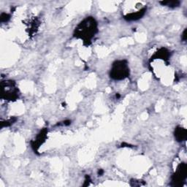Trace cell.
<instances>
[{"mask_svg":"<svg viewBox=\"0 0 187 187\" xmlns=\"http://www.w3.org/2000/svg\"><path fill=\"white\" fill-rule=\"evenodd\" d=\"M10 18V15H8L7 13H2L1 14V22L2 23L7 22V21H9Z\"/></svg>","mask_w":187,"mask_h":187,"instance_id":"6","label":"cell"},{"mask_svg":"<svg viewBox=\"0 0 187 187\" xmlns=\"http://www.w3.org/2000/svg\"><path fill=\"white\" fill-rule=\"evenodd\" d=\"M160 3L162 5L167 6L169 8H176L180 5V2L178 1H166V2H160Z\"/></svg>","mask_w":187,"mask_h":187,"instance_id":"5","label":"cell"},{"mask_svg":"<svg viewBox=\"0 0 187 187\" xmlns=\"http://www.w3.org/2000/svg\"><path fill=\"white\" fill-rule=\"evenodd\" d=\"M2 99L7 100H16L18 98V90L16 83L11 80L2 83Z\"/></svg>","mask_w":187,"mask_h":187,"instance_id":"3","label":"cell"},{"mask_svg":"<svg viewBox=\"0 0 187 187\" xmlns=\"http://www.w3.org/2000/svg\"><path fill=\"white\" fill-rule=\"evenodd\" d=\"M186 30L185 29L184 30V33H183V40H184V41H186Z\"/></svg>","mask_w":187,"mask_h":187,"instance_id":"7","label":"cell"},{"mask_svg":"<svg viewBox=\"0 0 187 187\" xmlns=\"http://www.w3.org/2000/svg\"><path fill=\"white\" fill-rule=\"evenodd\" d=\"M103 173V171L102 170V169H100V170H99V172H98V174L99 175H102V174Z\"/></svg>","mask_w":187,"mask_h":187,"instance_id":"8","label":"cell"},{"mask_svg":"<svg viewBox=\"0 0 187 187\" xmlns=\"http://www.w3.org/2000/svg\"><path fill=\"white\" fill-rule=\"evenodd\" d=\"M175 138L178 142H183L186 139V130L181 127H177L175 130Z\"/></svg>","mask_w":187,"mask_h":187,"instance_id":"4","label":"cell"},{"mask_svg":"<svg viewBox=\"0 0 187 187\" xmlns=\"http://www.w3.org/2000/svg\"><path fill=\"white\" fill-rule=\"evenodd\" d=\"M97 32V22L92 17H88V18L84 19L75 28L74 36L77 38L81 39L84 42L88 43L91 42V39L94 37Z\"/></svg>","mask_w":187,"mask_h":187,"instance_id":"1","label":"cell"},{"mask_svg":"<svg viewBox=\"0 0 187 187\" xmlns=\"http://www.w3.org/2000/svg\"><path fill=\"white\" fill-rule=\"evenodd\" d=\"M129 75V69L126 60L116 61L112 65L110 78L114 80H124Z\"/></svg>","mask_w":187,"mask_h":187,"instance_id":"2","label":"cell"}]
</instances>
